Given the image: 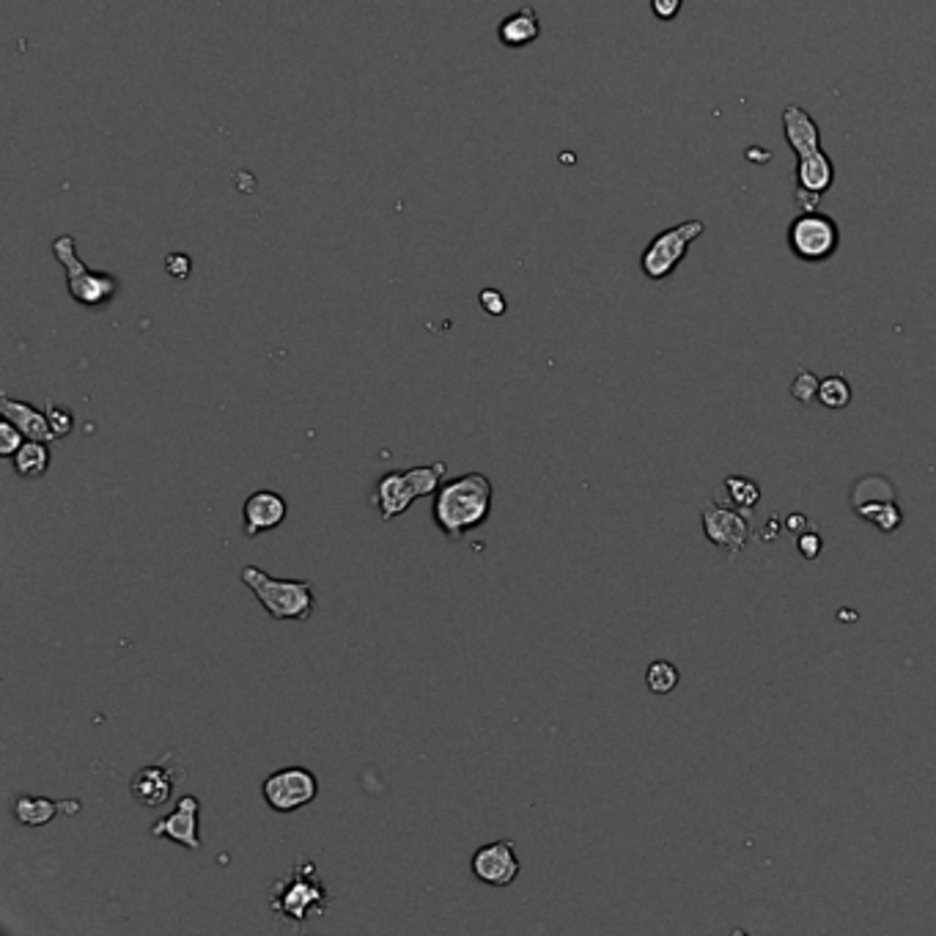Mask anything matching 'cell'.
I'll return each instance as SVG.
<instances>
[{
  "label": "cell",
  "mask_w": 936,
  "mask_h": 936,
  "mask_svg": "<svg viewBox=\"0 0 936 936\" xmlns=\"http://www.w3.org/2000/svg\"><path fill=\"white\" fill-rule=\"evenodd\" d=\"M794 198H797V207L802 209V212H816L819 209V193H810L802 190V187H797V193H794Z\"/></svg>",
  "instance_id": "32"
},
{
  "label": "cell",
  "mask_w": 936,
  "mask_h": 936,
  "mask_svg": "<svg viewBox=\"0 0 936 936\" xmlns=\"http://www.w3.org/2000/svg\"><path fill=\"white\" fill-rule=\"evenodd\" d=\"M837 242H841V234H837L835 220L819 212H802L788 229L791 253L808 264L827 262L837 251Z\"/></svg>",
  "instance_id": "7"
},
{
  "label": "cell",
  "mask_w": 936,
  "mask_h": 936,
  "mask_svg": "<svg viewBox=\"0 0 936 936\" xmlns=\"http://www.w3.org/2000/svg\"><path fill=\"white\" fill-rule=\"evenodd\" d=\"M797 550L805 561H819L821 550H824V541L819 533H799L797 535Z\"/></svg>",
  "instance_id": "28"
},
{
  "label": "cell",
  "mask_w": 936,
  "mask_h": 936,
  "mask_svg": "<svg viewBox=\"0 0 936 936\" xmlns=\"http://www.w3.org/2000/svg\"><path fill=\"white\" fill-rule=\"evenodd\" d=\"M679 681H681L679 668H675L673 662H668V659H657V662L648 665L646 684L654 695H670V692L679 686Z\"/></svg>",
  "instance_id": "21"
},
{
  "label": "cell",
  "mask_w": 936,
  "mask_h": 936,
  "mask_svg": "<svg viewBox=\"0 0 936 936\" xmlns=\"http://www.w3.org/2000/svg\"><path fill=\"white\" fill-rule=\"evenodd\" d=\"M165 267L173 278H187V275H190V258L184 256V253H171V256L165 258Z\"/></svg>",
  "instance_id": "30"
},
{
  "label": "cell",
  "mask_w": 936,
  "mask_h": 936,
  "mask_svg": "<svg viewBox=\"0 0 936 936\" xmlns=\"http://www.w3.org/2000/svg\"><path fill=\"white\" fill-rule=\"evenodd\" d=\"M492 502H495L492 481L484 473H467L446 481L437 489L431 517H435V524L446 539L459 541L464 533L486 524Z\"/></svg>",
  "instance_id": "1"
},
{
  "label": "cell",
  "mask_w": 936,
  "mask_h": 936,
  "mask_svg": "<svg viewBox=\"0 0 936 936\" xmlns=\"http://www.w3.org/2000/svg\"><path fill=\"white\" fill-rule=\"evenodd\" d=\"M415 500H420V497L418 492H415L413 481L407 478V470H396V473L382 475V478L377 481V486H373L371 495V502L377 506V511H380V517L385 519V522L402 517Z\"/></svg>",
  "instance_id": "12"
},
{
  "label": "cell",
  "mask_w": 936,
  "mask_h": 936,
  "mask_svg": "<svg viewBox=\"0 0 936 936\" xmlns=\"http://www.w3.org/2000/svg\"><path fill=\"white\" fill-rule=\"evenodd\" d=\"M703 530H706V539L728 552L730 557L739 555L750 539V524L741 517L739 508L733 511V508H725L719 502L703 508Z\"/></svg>",
  "instance_id": "10"
},
{
  "label": "cell",
  "mask_w": 936,
  "mask_h": 936,
  "mask_svg": "<svg viewBox=\"0 0 936 936\" xmlns=\"http://www.w3.org/2000/svg\"><path fill=\"white\" fill-rule=\"evenodd\" d=\"M478 302H481V308H484V311L489 313V316H502V313L508 311L506 297H502L497 289H484V291H481Z\"/></svg>",
  "instance_id": "29"
},
{
  "label": "cell",
  "mask_w": 936,
  "mask_h": 936,
  "mask_svg": "<svg viewBox=\"0 0 936 936\" xmlns=\"http://www.w3.org/2000/svg\"><path fill=\"white\" fill-rule=\"evenodd\" d=\"M0 413H3V418L12 420V424L18 426L28 440L56 442V437H53V429H50V420H47V413L36 409L34 404L18 402V398H12L9 393H3V396H0Z\"/></svg>",
  "instance_id": "14"
},
{
  "label": "cell",
  "mask_w": 936,
  "mask_h": 936,
  "mask_svg": "<svg viewBox=\"0 0 936 936\" xmlns=\"http://www.w3.org/2000/svg\"><path fill=\"white\" fill-rule=\"evenodd\" d=\"M725 492H728L730 502H733L739 511H750L761 502V489L755 481L741 478V475H728L725 478Z\"/></svg>",
  "instance_id": "22"
},
{
  "label": "cell",
  "mask_w": 936,
  "mask_h": 936,
  "mask_svg": "<svg viewBox=\"0 0 936 936\" xmlns=\"http://www.w3.org/2000/svg\"><path fill=\"white\" fill-rule=\"evenodd\" d=\"M681 3H684V0H651V9L659 20L668 23V20H673L675 14L681 12Z\"/></svg>",
  "instance_id": "31"
},
{
  "label": "cell",
  "mask_w": 936,
  "mask_h": 936,
  "mask_svg": "<svg viewBox=\"0 0 936 936\" xmlns=\"http://www.w3.org/2000/svg\"><path fill=\"white\" fill-rule=\"evenodd\" d=\"M262 797L275 813H294L319 797V781L305 766H286L262 783Z\"/></svg>",
  "instance_id": "6"
},
{
  "label": "cell",
  "mask_w": 936,
  "mask_h": 936,
  "mask_svg": "<svg viewBox=\"0 0 936 936\" xmlns=\"http://www.w3.org/2000/svg\"><path fill=\"white\" fill-rule=\"evenodd\" d=\"M783 132H786L788 143H791V149L797 151L799 157L813 154V151L821 149L819 124H816L802 107H786V113H783Z\"/></svg>",
  "instance_id": "17"
},
{
  "label": "cell",
  "mask_w": 936,
  "mask_h": 936,
  "mask_svg": "<svg viewBox=\"0 0 936 936\" xmlns=\"http://www.w3.org/2000/svg\"><path fill=\"white\" fill-rule=\"evenodd\" d=\"M80 802L78 799H69V802H56V799L47 797H34V794H23V797L14 799L12 813L20 824L25 827H45L56 819L58 813H78Z\"/></svg>",
  "instance_id": "15"
},
{
  "label": "cell",
  "mask_w": 936,
  "mask_h": 936,
  "mask_svg": "<svg viewBox=\"0 0 936 936\" xmlns=\"http://www.w3.org/2000/svg\"><path fill=\"white\" fill-rule=\"evenodd\" d=\"M289 517V506H286L284 495L273 489H258L242 506V528H245L247 539L269 533V530L280 528Z\"/></svg>",
  "instance_id": "11"
},
{
  "label": "cell",
  "mask_w": 936,
  "mask_h": 936,
  "mask_svg": "<svg viewBox=\"0 0 936 936\" xmlns=\"http://www.w3.org/2000/svg\"><path fill=\"white\" fill-rule=\"evenodd\" d=\"M832 178H835V165H832L830 157L824 151H813V154L799 157L797 162V182L802 190L819 193L824 196L832 187Z\"/></svg>",
  "instance_id": "18"
},
{
  "label": "cell",
  "mask_w": 936,
  "mask_h": 936,
  "mask_svg": "<svg viewBox=\"0 0 936 936\" xmlns=\"http://www.w3.org/2000/svg\"><path fill=\"white\" fill-rule=\"evenodd\" d=\"M12 464L23 478H42L50 470V448L42 440H25V446L12 457Z\"/></svg>",
  "instance_id": "19"
},
{
  "label": "cell",
  "mask_w": 936,
  "mask_h": 936,
  "mask_svg": "<svg viewBox=\"0 0 936 936\" xmlns=\"http://www.w3.org/2000/svg\"><path fill=\"white\" fill-rule=\"evenodd\" d=\"M173 781H176V766H143L129 781V794L140 808H160L173 797Z\"/></svg>",
  "instance_id": "13"
},
{
  "label": "cell",
  "mask_w": 936,
  "mask_h": 936,
  "mask_svg": "<svg viewBox=\"0 0 936 936\" xmlns=\"http://www.w3.org/2000/svg\"><path fill=\"white\" fill-rule=\"evenodd\" d=\"M819 377H816L813 371H799L797 380L791 382V396L797 398L799 404H810L813 398H819Z\"/></svg>",
  "instance_id": "26"
},
{
  "label": "cell",
  "mask_w": 936,
  "mask_h": 936,
  "mask_svg": "<svg viewBox=\"0 0 936 936\" xmlns=\"http://www.w3.org/2000/svg\"><path fill=\"white\" fill-rule=\"evenodd\" d=\"M470 870H473V876L481 885L502 890V887L517 881L522 863H519L517 846H513L511 837H502V841L475 848L473 859H470Z\"/></svg>",
  "instance_id": "8"
},
{
  "label": "cell",
  "mask_w": 936,
  "mask_h": 936,
  "mask_svg": "<svg viewBox=\"0 0 936 936\" xmlns=\"http://www.w3.org/2000/svg\"><path fill=\"white\" fill-rule=\"evenodd\" d=\"M539 36H541V20L533 7L517 9V12L502 18L500 25H497V39H500V45L508 47V50H519V47L533 45Z\"/></svg>",
  "instance_id": "16"
},
{
  "label": "cell",
  "mask_w": 936,
  "mask_h": 936,
  "mask_svg": "<svg viewBox=\"0 0 936 936\" xmlns=\"http://www.w3.org/2000/svg\"><path fill=\"white\" fill-rule=\"evenodd\" d=\"M446 473H448V464L435 462V464H420V467H409L407 478L413 481L418 497H429V495H437V489L446 484Z\"/></svg>",
  "instance_id": "20"
},
{
  "label": "cell",
  "mask_w": 936,
  "mask_h": 936,
  "mask_svg": "<svg viewBox=\"0 0 936 936\" xmlns=\"http://www.w3.org/2000/svg\"><path fill=\"white\" fill-rule=\"evenodd\" d=\"M799 524H802V528H805V524H808V517H805V513H791V517H788V522H786V528H788V530H794V533H797ZM797 535H799V533H797Z\"/></svg>",
  "instance_id": "33"
},
{
  "label": "cell",
  "mask_w": 936,
  "mask_h": 936,
  "mask_svg": "<svg viewBox=\"0 0 936 936\" xmlns=\"http://www.w3.org/2000/svg\"><path fill=\"white\" fill-rule=\"evenodd\" d=\"M854 511L863 513L868 522H874L876 528L885 530V533H892V530L901 528V511H898V506L892 500H876L868 502V506H857Z\"/></svg>",
  "instance_id": "23"
},
{
  "label": "cell",
  "mask_w": 936,
  "mask_h": 936,
  "mask_svg": "<svg viewBox=\"0 0 936 936\" xmlns=\"http://www.w3.org/2000/svg\"><path fill=\"white\" fill-rule=\"evenodd\" d=\"M267 903L275 920L294 925V928H305V925L316 923L327 914L333 895H330L316 863H297L284 879L273 881Z\"/></svg>",
  "instance_id": "2"
},
{
  "label": "cell",
  "mask_w": 936,
  "mask_h": 936,
  "mask_svg": "<svg viewBox=\"0 0 936 936\" xmlns=\"http://www.w3.org/2000/svg\"><path fill=\"white\" fill-rule=\"evenodd\" d=\"M25 440H28V437H25L12 420L3 418V424H0V457L12 459L14 453L25 446Z\"/></svg>",
  "instance_id": "25"
},
{
  "label": "cell",
  "mask_w": 936,
  "mask_h": 936,
  "mask_svg": "<svg viewBox=\"0 0 936 936\" xmlns=\"http://www.w3.org/2000/svg\"><path fill=\"white\" fill-rule=\"evenodd\" d=\"M819 402L827 409H846L852 404V385L843 377H827L819 388Z\"/></svg>",
  "instance_id": "24"
},
{
  "label": "cell",
  "mask_w": 936,
  "mask_h": 936,
  "mask_svg": "<svg viewBox=\"0 0 936 936\" xmlns=\"http://www.w3.org/2000/svg\"><path fill=\"white\" fill-rule=\"evenodd\" d=\"M240 577L275 621H300L302 624L313 615L316 597L308 580H278L258 566H245Z\"/></svg>",
  "instance_id": "3"
},
{
  "label": "cell",
  "mask_w": 936,
  "mask_h": 936,
  "mask_svg": "<svg viewBox=\"0 0 936 936\" xmlns=\"http://www.w3.org/2000/svg\"><path fill=\"white\" fill-rule=\"evenodd\" d=\"M703 229L706 226L701 223V220H686V223L675 226V229L662 231L659 236H654L651 245L643 251L640 258V267L643 275H646L648 280H665L670 273H673L675 267L681 264V258L686 256V251H690L692 242L697 240V236L703 234Z\"/></svg>",
  "instance_id": "5"
},
{
  "label": "cell",
  "mask_w": 936,
  "mask_h": 936,
  "mask_svg": "<svg viewBox=\"0 0 936 936\" xmlns=\"http://www.w3.org/2000/svg\"><path fill=\"white\" fill-rule=\"evenodd\" d=\"M53 256H56L58 264L63 267L67 289L78 305L102 308L116 300L118 289H122L118 278L111 273H100V269L85 267L78 256V242H74V236H58V240L53 242Z\"/></svg>",
  "instance_id": "4"
},
{
  "label": "cell",
  "mask_w": 936,
  "mask_h": 936,
  "mask_svg": "<svg viewBox=\"0 0 936 936\" xmlns=\"http://www.w3.org/2000/svg\"><path fill=\"white\" fill-rule=\"evenodd\" d=\"M151 837H167V841L178 843V846L198 852L204 846L201 841V799L193 794H184L176 802V808L160 821H154L149 830Z\"/></svg>",
  "instance_id": "9"
},
{
  "label": "cell",
  "mask_w": 936,
  "mask_h": 936,
  "mask_svg": "<svg viewBox=\"0 0 936 936\" xmlns=\"http://www.w3.org/2000/svg\"><path fill=\"white\" fill-rule=\"evenodd\" d=\"M47 420H50V429H53V437H56V440H63V437L72 435L74 415L69 407H58V404H50V407H47Z\"/></svg>",
  "instance_id": "27"
}]
</instances>
